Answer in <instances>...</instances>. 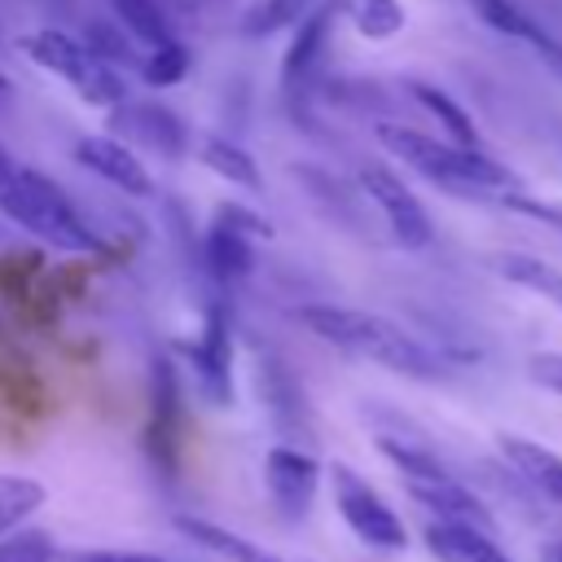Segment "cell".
<instances>
[{"instance_id":"1","label":"cell","mask_w":562,"mask_h":562,"mask_svg":"<svg viewBox=\"0 0 562 562\" xmlns=\"http://www.w3.org/2000/svg\"><path fill=\"white\" fill-rule=\"evenodd\" d=\"M299 321L321 338L334 342L360 360H373L391 373H408V378H435L443 369V360L404 325H395L391 316L378 312H360V307H334V303H312L299 307Z\"/></svg>"},{"instance_id":"2","label":"cell","mask_w":562,"mask_h":562,"mask_svg":"<svg viewBox=\"0 0 562 562\" xmlns=\"http://www.w3.org/2000/svg\"><path fill=\"white\" fill-rule=\"evenodd\" d=\"M378 140L404 158L413 171H422L430 184L448 189L452 198H492V193H509L518 180L505 162H496L483 145H452V140H435L426 132L400 127V123H382Z\"/></svg>"},{"instance_id":"3","label":"cell","mask_w":562,"mask_h":562,"mask_svg":"<svg viewBox=\"0 0 562 562\" xmlns=\"http://www.w3.org/2000/svg\"><path fill=\"white\" fill-rule=\"evenodd\" d=\"M0 215L13 220L18 228H26L31 237H40L53 250H70V255L101 250L97 233L79 220V211L66 202V193L31 167H18L9 176V184L0 189Z\"/></svg>"},{"instance_id":"4","label":"cell","mask_w":562,"mask_h":562,"mask_svg":"<svg viewBox=\"0 0 562 562\" xmlns=\"http://www.w3.org/2000/svg\"><path fill=\"white\" fill-rule=\"evenodd\" d=\"M378 452L400 470L408 496L430 518H439V522H474V527H487L492 531V514L483 509V501L465 483H457L448 474V465L435 461L426 448H417L408 439H395V435H378Z\"/></svg>"},{"instance_id":"5","label":"cell","mask_w":562,"mask_h":562,"mask_svg":"<svg viewBox=\"0 0 562 562\" xmlns=\"http://www.w3.org/2000/svg\"><path fill=\"white\" fill-rule=\"evenodd\" d=\"M22 53H26L35 66L61 75V79H66L83 101H92V105H105V110H110V105L127 101V79H123V70L110 66L105 57H97L83 40H75V35H66V31H53V26L26 31V35H22Z\"/></svg>"},{"instance_id":"6","label":"cell","mask_w":562,"mask_h":562,"mask_svg":"<svg viewBox=\"0 0 562 562\" xmlns=\"http://www.w3.org/2000/svg\"><path fill=\"white\" fill-rule=\"evenodd\" d=\"M329 474H334V505H338L342 522L351 527V536H356L360 544H369V549H382V553L404 549L408 531H404L400 514H395L351 465H334Z\"/></svg>"},{"instance_id":"7","label":"cell","mask_w":562,"mask_h":562,"mask_svg":"<svg viewBox=\"0 0 562 562\" xmlns=\"http://www.w3.org/2000/svg\"><path fill=\"white\" fill-rule=\"evenodd\" d=\"M268 220L250 215L246 206L237 202H224L215 206V220L206 228V263L220 281H241L250 272V259H255V237H268Z\"/></svg>"},{"instance_id":"8","label":"cell","mask_w":562,"mask_h":562,"mask_svg":"<svg viewBox=\"0 0 562 562\" xmlns=\"http://www.w3.org/2000/svg\"><path fill=\"white\" fill-rule=\"evenodd\" d=\"M360 189H364L369 202L382 211L391 237H395L404 250L430 246V237H435L430 215H426V206L413 198V189H408L395 171H386V167H364V171H360Z\"/></svg>"},{"instance_id":"9","label":"cell","mask_w":562,"mask_h":562,"mask_svg":"<svg viewBox=\"0 0 562 562\" xmlns=\"http://www.w3.org/2000/svg\"><path fill=\"white\" fill-rule=\"evenodd\" d=\"M316 483H321V465H316L312 452L290 448V443L268 448V457H263V487H268L272 505L281 509V518H290V522L303 518L312 509Z\"/></svg>"},{"instance_id":"10","label":"cell","mask_w":562,"mask_h":562,"mask_svg":"<svg viewBox=\"0 0 562 562\" xmlns=\"http://www.w3.org/2000/svg\"><path fill=\"white\" fill-rule=\"evenodd\" d=\"M193 369H198V386L211 404L233 400V325L220 303H211V312L202 321V334L193 347Z\"/></svg>"},{"instance_id":"11","label":"cell","mask_w":562,"mask_h":562,"mask_svg":"<svg viewBox=\"0 0 562 562\" xmlns=\"http://www.w3.org/2000/svg\"><path fill=\"white\" fill-rule=\"evenodd\" d=\"M75 158H79V167H88L92 176H101L119 193H132V198H149L154 193V180H149L145 162L114 136H83L75 145Z\"/></svg>"},{"instance_id":"12","label":"cell","mask_w":562,"mask_h":562,"mask_svg":"<svg viewBox=\"0 0 562 562\" xmlns=\"http://www.w3.org/2000/svg\"><path fill=\"white\" fill-rule=\"evenodd\" d=\"M329 26H334V4H321V9H307L299 22H294V35H290V48L281 57V88L294 97V92H307L321 57H325V44H329Z\"/></svg>"},{"instance_id":"13","label":"cell","mask_w":562,"mask_h":562,"mask_svg":"<svg viewBox=\"0 0 562 562\" xmlns=\"http://www.w3.org/2000/svg\"><path fill=\"white\" fill-rule=\"evenodd\" d=\"M110 110H114V123H127V136H136L145 149H158L167 158L184 154V123L158 101H119Z\"/></svg>"},{"instance_id":"14","label":"cell","mask_w":562,"mask_h":562,"mask_svg":"<svg viewBox=\"0 0 562 562\" xmlns=\"http://www.w3.org/2000/svg\"><path fill=\"white\" fill-rule=\"evenodd\" d=\"M426 549L439 558V562H514L496 536L487 527H474V522H430L426 527Z\"/></svg>"},{"instance_id":"15","label":"cell","mask_w":562,"mask_h":562,"mask_svg":"<svg viewBox=\"0 0 562 562\" xmlns=\"http://www.w3.org/2000/svg\"><path fill=\"white\" fill-rule=\"evenodd\" d=\"M470 9H474V18H483L492 31H501V35H514V40H522V44H531L544 61H553L558 70H562V44L522 9V4H514V0H465Z\"/></svg>"},{"instance_id":"16","label":"cell","mask_w":562,"mask_h":562,"mask_svg":"<svg viewBox=\"0 0 562 562\" xmlns=\"http://www.w3.org/2000/svg\"><path fill=\"white\" fill-rule=\"evenodd\" d=\"M501 457L514 465V474H522L536 492H544L549 501L562 505V457L536 439H522V435H501L496 439Z\"/></svg>"},{"instance_id":"17","label":"cell","mask_w":562,"mask_h":562,"mask_svg":"<svg viewBox=\"0 0 562 562\" xmlns=\"http://www.w3.org/2000/svg\"><path fill=\"white\" fill-rule=\"evenodd\" d=\"M176 527H180L193 544H202V549H211V553H220V558H228V562H290V558H277V553H268L263 544H255V540H246V536H237V531H228V527H220V522H206V518L180 514Z\"/></svg>"},{"instance_id":"18","label":"cell","mask_w":562,"mask_h":562,"mask_svg":"<svg viewBox=\"0 0 562 562\" xmlns=\"http://www.w3.org/2000/svg\"><path fill=\"white\" fill-rule=\"evenodd\" d=\"M492 268H496L509 285L531 290V294H540V299H549V303H562V272H558L549 259L527 255V250H501V255H492Z\"/></svg>"},{"instance_id":"19","label":"cell","mask_w":562,"mask_h":562,"mask_svg":"<svg viewBox=\"0 0 562 562\" xmlns=\"http://www.w3.org/2000/svg\"><path fill=\"white\" fill-rule=\"evenodd\" d=\"M408 92H413V101L430 114V119H439V127L448 132V140L452 145H479V127H474V119L443 92V88H435V83H422V79H413L408 83Z\"/></svg>"},{"instance_id":"20","label":"cell","mask_w":562,"mask_h":562,"mask_svg":"<svg viewBox=\"0 0 562 562\" xmlns=\"http://www.w3.org/2000/svg\"><path fill=\"white\" fill-rule=\"evenodd\" d=\"M202 162H206L220 180H228V184H241V189H259V184H263L255 158H250L241 145L224 140V136H206V140H202Z\"/></svg>"},{"instance_id":"21","label":"cell","mask_w":562,"mask_h":562,"mask_svg":"<svg viewBox=\"0 0 562 562\" xmlns=\"http://www.w3.org/2000/svg\"><path fill=\"white\" fill-rule=\"evenodd\" d=\"M105 4H110L114 22H119L136 44L154 48V44H167V40H171V26H167V18H162V9H158L154 0H105Z\"/></svg>"},{"instance_id":"22","label":"cell","mask_w":562,"mask_h":562,"mask_svg":"<svg viewBox=\"0 0 562 562\" xmlns=\"http://www.w3.org/2000/svg\"><path fill=\"white\" fill-rule=\"evenodd\" d=\"M44 505V483L31 474H0V536L22 527V518H31Z\"/></svg>"},{"instance_id":"23","label":"cell","mask_w":562,"mask_h":562,"mask_svg":"<svg viewBox=\"0 0 562 562\" xmlns=\"http://www.w3.org/2000/svg\"><path fill=\"white\" fill-rule=\"evenodd\" d=\"M154 369H158V373H154V426H149V435H154V448L162 452V461L171 465V443H176V439H171V435H176V430H171V417H176V408H180V404H176V378H171V364H167V360H158Z\"/></svg>"},{"instance_id":"24","label":"cell","mask_w":562,"mask_h":562,"mask_svg":"<svg viewBox=\"0 0 562 562\" xmlns=\"http://www.w3.org/2000/svg\"><path fill=\"white\" fill-rule=\"evenodd\" d=\"M347 13L364 40H391L395 31H404V4L400 0H351Z\"/></svg>"},{"instance_id":"25","label":"cell","mask_w":562,"mask_h":562,"mask_svg":"<svg viewBox=\"0 0 562 562\" xmlns=\"http://www.w3.org/2000/svg\"><path fill=\"white\" fill-rule=\"evenodd\" d=\"M307 9H312V0H255L246 9V18H241V31L259 40V35L281 31V26H294Z\"/></svg>"},{"instance_id":"26","label":"cell","mask_w":562,"mask_h":562,"mask_svg":"<svg viewBox=\"0 0 562 562\" xmlns=\"http://www.w3.org/2000/svg\"><path fill=\"white\" fill-rule=\"evenodd\" d=\"M140 75H145V83H154V88L180 83V79L189 75V48H184L176 35H171L167 44H154L149 57L140 61Z\"/></svg>"},{"instance_id":"27","label":"cell","mask_w":562,"mask_h":562,"mask_svg":"<svg viewBox=\"0 0 562 562\" xmlns=\"http://www.w3.org/2000/svg\"><path fill=\"white\" fill-rule=\"evenodd\" d=\"M57 558V540L40 527L31 531H4L0 536V562H53Z\"/></svg>"},{"instance_id":"28","label":"cell","mask_w":562,"mask_h":562,"mask_svg":"<svg viewBox=\"0 0 562 562\" xmlns=\"http://www.w3.org/2000/svg\"><path fill=\"white\" fill-rule=\"evenodd\" d=\"M83 44H88L97 57H105L110 66H119V61H123V66H132V61H136V53H132V40L123 35V26H119V22H92Z\"/></svg>"},{"instance_id":"29","label":"cell","mask_w":562,"mask_h":562,"mask_svg":"<svg viewBox=\"0 0 562 562\" xmlns=\"http://www.w3.org/2000/svg\"><path fill=\"white\" fill-rule=\"evenodd\" d=\"M531 378L549 391L562 395V351H544V356H531Z\"/></svg>"},{"instance_id":"30","label":"cell","mask_w":562,"mask_h":562,"mask_svg":"<svg viewBox=\"0 0 562 562\" xmlns=\"http://www.w3.org/2000/svg\"><path fill=\"white\" fill-rule=\"evenodd\" d=\"M70 562H171L158 553H123V549H97V553H75Z\"/></svg>"},{"instance_id":"31","label":"cell","mask_w":562,"mask_h":562,"mask_svg":"<svg viewBox=\"0 0 562 562\" xmlns=\"http://www.w3.org/2000/svg\"><path fill=\"white\" fill-rule=\"evenodd\" d=\"M13 171H18V162H13V154L0 145V189L9 184V176H13Z\"/></svg>"},{"instance_id":"32","label":"cell","mask_w":562,"mask_h":562,"mask_svg":"<svg viewBox=\"0 0 562 562\" xmlns=\"http://www.w3.org/2000/svg\"><path fill=\"white\" fill-rule=\"evenodd\" d=\"M553 562H562V544H558V549H553Z\"/></svg>"},{"instance_id":"33","label":"cell","mask_w":562,"mask_h":562,"mask_svg":"<svg viewBox=\"0 0 562 562\" xmlns=\"http://www.w3.org/2000/svg\"><path fill=\"white\" fill-rule=\"evenodd\" d=\"M4 88H9V79H4V75H0V92H4Z\"/></svg>"}]
</instances>
